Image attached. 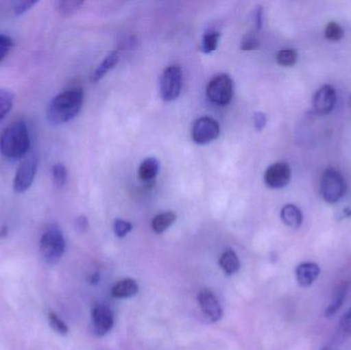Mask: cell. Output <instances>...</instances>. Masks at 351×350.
Returning a JSON list of instances; mask_svg holds the SVG:
<instances>
[{"label":"cell","mask_w":351,"mask_h":350,"mask_svg":"<svg viewBox=\"0 0 351 350\" xmlns=\"http://www.w3.org/2000/svg\"><path fill=\"white\" fill-rule=\"evenodd\" d=\"M337 102V92L332 86H322L313 97V107L319 114H328Z\"/></svg>","instance_id":"obj_12"},{"label":"cell","mask_w":351,"mask_h":350,"mask_svg":"<svg viewBox=\"0 0 351 350\" xmlns=\"http://www.w3.org/2000/svg\"><path fill=\"white\" fill-rule=\"evenodd\" d=\"M221 34L216 31H210L206 33L202 37V45H200V51L204 53H210L216 51L218 47L219 40H220Z\"/></svg>","instance_id":"obj_21"},{"label":"cell","mask_w":351,"mask_h":350,"mask_svg":"<svg viewBox=\"0 0 351 350\" xmlns=\"http://www.w3.org/2000/svg\"><path fill=\"white\" fill-rule=\"evenodd\" d=\"M291 176H292V172H291L290 166L287 162H278L271 164L266 170L264 181L269 188H284L290 182Z\"/></svg>","instance_id":"obj_9"},{"label":"cell","mask_w":351,"mask_h":350,"mask_svg":"<svg viewBox=\"0 0 351 350\" xmlns=\"http://www.w3.org/2000/svg\"><path fill=\"white\" fill-rule=\"evenodd\" d=\"M8 234V227H3L0 230V238H4Z\"/></svg>","instance_id":"obj_37"},{"label":"cell","mask_w":351,"mask_h":350,"mask_svg":"<svg viewBox=\"0 0 351 350\" xmlns=\"http://www.w3.org/2000/svg\"><path fill=\"white\" fill-rule=\"evenodd\" d=\"M182 70L179 66L167 68L160 78V95L166 102H172L181 94Z\"/></svg>","instance_id":"obj_7"},{"label":"cell","mask_w":351,"mask_h":350,"mask_svg":"<svg viewBox=\"0 0 351 350\" xmlns=\"http://www.w3.org/2000/svg\"><path fill=\"white\" fill-rule=\"evenodd\" d=\"M280 218L287 226L293 229H297L302 225V212L295 205L289 203V205H285L280 211Z\"/></svg>","instance_id":"obj_14"},{"label":"cell","mask_w":351,"mask_h":350,"mask_svg":"<svg viewBox=\"0 0 351 350\" xmlns=\"http://www.w3.org/2000/svg\"><path fill=\"white\" fill-rule=\"evenodd\" d=\"M30 149V135L26 123L14 121L0 135V152L8 160H23Z\"/></svg>","instance_id":"obj_2"},{"label":"cell","mask_w":351,"mask_h":350,"mask_svg":"<svg viewBox=\"0 0 351 350\" xmlns=\"http://www.w3.org/2000/svg\"><path fill=\"white\" fill-rule=\"evenodd\" d=\"M133 229V225L125 220L117 219L114 222V232L117 238H125Z\"/></svg>","instance_id":"obj_28"},{"label":"cell","mask_w":351,"mask_h":350,"mask_svg":"<svg viewBox=\"0 0 351 350\" xmlns=\"http://www.w3.org/2000/svg\"><path fill=\"white\" fill-rule=\"evenodd\" d=\"M219 265L222 271L228 275H234L241 268L239 257L235 254L234 251L230 250V249L223 253L220 260H219Z\"/></svg>","instance_id":"obj_16"},{"label":"cell","mask_w":351,"mask_h":350,"mask_svg":"<svg viewBox=\"0 0 351 350\" xmlns=\"http://www.w3.org/2000/svg\"><path fill=\"white\" fill-rule=\"evenodd\" d=\"M340 329L346 335H351V308L340 321Z\"/></svg>","instance_id":"obj_32"},{"label":"cell","mask_w":351,"mask_h":350,"mask_svg":"<svg viewBox=\"0 0 351 350\" xmlns=\"http://www.w3.org/2000/svg\"><path fill=\"white\" fill-rule=\"evenodd\" d=\"M158 171H160V162H158V160L154 158H146L142 162L139 171H138V175H139V178L142 181H150L156 178Z\"/></svg>","instance_id":"obj_20"},{"label":"cell","mask_w":351,"mask_h":350,"mask_svg":"<svg viewBox=\"0 0 351 350\" xmlns=\"http://www.w3.org/2000/svg\"><path fill=\"white\" fill-rule=\"evenodd\" d=\"M346 182L339 171L329 168L324 172L321 181V195L328 203H336L346 195Z\"/></svg>","instance_id":"obj_4"},{"label":"cell","mask_w":351,"mask_h":350,"mask_svg":"<svg viewBox=\"0 0 351 350\" xmlns=\"http://www.w3.org/2000/svg\"><path fill=\"white\" fill-rule=\"evenodd\" d=\"M266 115L263 112H256L254 115V125L257 131H262L266 125Z\"/></svg>","instance_id":"obj_33"},{"label":"cell","mask_w":351,"mask_h":350,"mask_svg":"<svg viewBox=\"0 0 351 350\" xmlns=\"http://www.w3.org/2000/svg\"><path fill=\"white\" fill-rule=\"evenodd\" d=\"M220 135V127L215 119L202 117L194 123L191 137L195 143L204 145L216 140Z\"/></svg>","instance_id":"obj_8"},{"label":"cell","mask_w":351,"mask_h":350,"mask_svg":"<svg viewBox=\"0 0 351 350\" xmlns=\"http://www.w3.org/2000/svg\"><path fill=\"white\" fill-rule=\"evenodd\" d=\"M12 47H14V40L12 37L5 34H0V63L8 55Z\"/></svg>","instance_id":"obj_29"},{"label":"cell","mask_w":351,"mask_h":350,"mask_svg":"<svg viewBox=\"0 0 351 350\" xmlns=\"http://www.w3.org/2000/svg\"><path fill=\"white\" fill-rule=\"evenodd\" d=\"M176 220H177V215L174 212H165V213L158 214L152 220V229L156 234H162L175 223Z\"/></svg>","instance_id":"obj_19"},{"label":"cell","mask_w":351,"mask_h":350,"mask_svg":"<svg viewBox=\"0 0 351 350\" xmlns=\"http://www.w3.org/2000/svg\"><path fill=\"white\" fill-rule=\"evenodd\" d=\"M139 292V286L133 279H125L119 282L112 288V296L115 298H131Z\"/></svg>","instance_id":"obj_15"},{"label":"cell","mask_w":351,"mask_h":350,"mask_svg":"<svg viewBox=\"0 0 351 350\" xmlns=\"http://www.w3.org/2000/svg\"><path fill=\"white\" fill-rule=\"evenodd\" d=\"M117 62H119V53H117V51H111V53H109L108 55H107V57L105 58L104 61H103L102 63L97 67V69L93 72L92 82H99L101 78L104 77L109 70L114 68Z\"/></svg>","instance_id":"obj_18"},{"label":"cell","mask_w":351,"mask_h":350,"mask_svg":"<svg viewBox=\"0 0 351 350\" xmlns=\"http://www.w3.org/2000/svg\"><path fill=\"white\" fill-rule=\"evenodd\" d=\"M322 350H333V349H322Z\"/></svg>","instance_id":"obj_38"},{"label":"cell","mask_w":351,"mask_h":350,"mask_svg":"<svg viewBox=\"0 0 351 350\" xmlns=\"http://www.w3.org/2000/svg\"><path fill=\"white\" fill-rule=\"evenodd\" d=\"M84 90L71 88L64 90L49 103L47 118L51 125H60L77 116L84 105Z\"/></svg>","instance_id":"obj_1"},{"label":"cell","mask_w":351,"mask_h":350,"mask_svg":"<svg viewBox=\"0 0 351 350\" xmlns=\"http://www.w3.org/2000/svg\"><path fill=\"white\" fill-rule=\"evenodd\" d=\"M233 90L234 86L230 76L227 74H219L208 82L206 86V97L210 102L224 106L232 100Z\"/></svg>","instance_id":"obj_5"},{"label":"cell","mask_w":351,"mask_h":350,"mask_svg":"<svg viewBox=\"0 0 351 350\" xmlns=\"http://www.w3.org/2000/svg\"><path fill=\"white\" fill-rule=\"evenodd\" d=\"M326 38L332 41H338L344 36V31L338 23L331 22L326 26Z\"/></svg>","instance_id":"obj_26"},{"label":"cell","mask_w":351,"mask_h":350,"mask_svg":"<svg viewBox=\"0 0 351 350\" xmlns=\"http://www.w3.org/2000/svg\"><path fill=\"white\" fill-rule=\"evenodd\" d=\"M37 170H38V158L35 154L27 156L16 172V176L14 178V192L24 193L32 186L34 182L35 177L37 175Z\"/></svg>","instance_id":"obj_6"},{"label":"cell","mask_w":351,"mask_h":350,"mask_svg":"<svg viewBox=\"0 0 351 350\" xmlns=\"http://www.w3.org/2000/svg\"><path fill=\"white\" fill-rule=\"evenodd\" d=\"M14 106V96L8 90L0 88V123L10 112Z\"/></svg>","instance_id":"obj_22"},{"label":"cell","mask_w":351,"mask_h":350,"mask_svg":"<svg viewBox=\"0 0 351 350\" xmlns=\"http://www.w3.org/2000/svg\"><path fill=\"white\" fill-rule=\"evenodd\" d=\"M92 324L95 334L104 336L110 332L114 325L112 312L105 304H97L92 310Z\"/></svg>","instance_id":"obj_10"},{"label":"cell","mask_w":351,"mask_h":350,"mask_svg":"<svg viewBox=\"0 0 351 350\" xmlns=\"http://www.w3.org/2000/svg\"><path fill=\"white\" fill-rule=\"evenodd\" d=\"M197 301L204 316L212 323L218 322L222 318V308L216 296L210 290L204 289L198 293Z\"/></svg>","instance_id":"obj_11"},{"label":"cell","mask_w":351,"mask_h":350,"mask_svg":"<svg viewBox=\"0 0 351 350\" xmlns=\"http://www.w3.org/2000/svg\"><path fill=\"white\" fill-rule=\"evenodd\" d=\"M298 60V53L295 49H282L276 55V62L278 65L284 67H291L296 64Z\"/></svg>","instance_id":"obj_24"},{"label":"cell","mask_w":351,"mask_h":350,"mask_svg":"<svg viewBox=\"0 0 351 350\" xmlns=\"http://www.w3.org/2000/svg\"><path fill=\"white\" fill-rule=\"evenodd\" d=\"M51 176H53V181L58 188H62L65 186L68 180V171L63 164H53L51 168Z\"/></svg>","instance_id":"obj_25"},{"label":"cell","mask_w":351,"mask_h":350,"mask_svg":"<svg viewBox=\"0 0 351 350\" xmlns=\"http://www.w3.org/2000/svg\"><path fill=\"white\" fill-rule=\"evenodd\" d=\"M82 4L84 2L78 0H63V1L57 2V10L62 16H69L78 12Z\"/></svg>","instance_id":"obj_23"},{"label":"cell","mask_w":351,"mask_h":350,"mask_svg":"<svg viewBox=\"0 0 351 350\" xmlns=\"http://www.w3.org/2000/svg\"><path fill=\"white\" fill-rule=\"evenodd\" d=\"M38 1H16L12 3V10L16 16H22L25 12L34 8Z\"/></svg>","instance_id":"obj_30"},{"label":"cell","mask_w":351,"mask_h":350,"mask_svg":"<svg viewBox=\"0 0 351 350\" xmlns=\"http://www.w3.org/2000/svg\"><path fill=\"white\" fill-rule=\"evenodd\" d=\"M259 45V39L255 34H247L243 37L241 47L243 51H254V49H258Z\"/></svg>","instance_id":"obj_31"},{"label":"cell","mask_w":351,"mask_h":350,"mask_svg":"<svg viewBox=\"0 0 351 350\" xmlns=\"http://www.w3.org/2000/svg\"><path fill=\"white\" fill-rule=\"evenodd\" d=\"M49 324H51V328H53L56 332L59 333V334L67 335L68 332H69L67 325H66L57 314H53V312H51V314H49Z\"/></svg>","instance_id":"obj_27"},{"label":"cell","mask_w":351,"mask_h":350,"mask_svg":"<svg viewBox=\"0 0 351 350\" xmlns=\"http://www.w3.org/2000/svg\"><path fill=\"white\" fill-rule=\"evenodd\" d=\"M321 273L319 265L313 262H304L296 268L297 282L301 287L313 285Z\"/></svg>","instance_id":"obj_13"},{"label":"cell","mask_w":351,"mask_h":350,"mask_svg":"<svg viewBox=\"0 0 351 350\" xmlns=\"http://www.w3.org/2000/svg\"><path fill=\"white\" fill-rule=\"evenodd\" d=\"M254 21H255L256 29L260 30L262 27V23H263V8L262 6H257L255 10V14H254Z\"/></svg>","instance_id":"obj_34"},{"label":"cell","mask_w":351,"mask_h":350,"mask_svg":"<svg viewBox=\"0 0 351 350\" xmlns=\"http://www.w3.org/2000/svg\"><path fill=\"white\" fill-rule=\"evenodd\" d=\"M348 288H350V284L343 283L336 290L333 300H332L331 304L328 306L327 310H326V316H327V318H331V316H333L334 314L339 312L340 308H341L344 301H346Z\"/></svg>","instance_id":"obj_17"},{"label":"cell","mask_w":351,"mask_h":350,"mask_svg":"<svg viewBox=\"0 0 351 350\" xmlns=\"http://www.w3.org/2000/svg\"><path fill=\"white\" fill-rule=\"evenodd\" d=\"M88 218L84 217V216H80V217H78L77 219H76L75 227H76V229L78 230V232H86V228H88Z\"/></svg>","instance_id":"obj_35"},{"label":"cell","mask_w":351,"mask_h":350,"mask_svg":"<svg viewBox=\"0 0 351 350\" xmlns=\"http://www.w3.org/2000/svg\"><path fill=\"white\" fill-rule=\"evenodd\" d=\"M99 279H100V277H99L98 273H96V275H93L92 279H90V283L97 284L99 282Z\"/></svg>","instance_id":"obj_36"},{"label":"cell","mask_w":351,"mask_h":350,"mask_svg":"<svg viewBox=\"0 0 351 350\" xmlns=\"http://www.w3.org/2000/svg\"><path fill=\"white\" fill-rule=\"evenodd\" d=\"M40 252L45 262L56 264L65 252V240L58 226L51 225L45 229L40 238Z\"/></svg>","instance_id":"obj_3"}]
</instances>
